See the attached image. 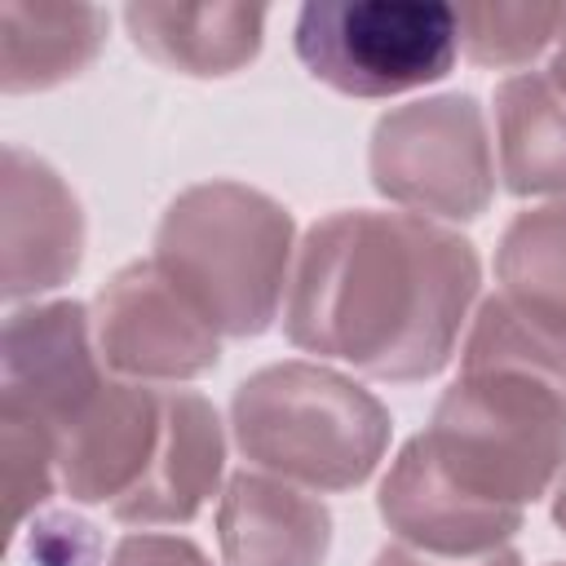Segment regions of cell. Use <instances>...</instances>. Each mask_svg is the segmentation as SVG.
<instances>
[{
	"instance_id": "cell-16",
	"label": "cell",
	"mask_w": 566,
	"mask_h": 566,
	"mask_svg": "<svg viewBox=\"0 0 566 566\" xmlns=\"http://www.w3.org/2000/svg\"><path fill=\"white\" fill-rule=\"evenodd\" d=\"M495 274L522 314L566 336V199L517 212L495 248Z\"/></svg>"
},
{
	"instance_id": "cell-6",
	"label": "cell",
	"mask_w": 566,
	"mask_h": 566,
	"mask_svg": "<svg viewBox=\"0 0 566 566\" xmlns=\"http://www.w3.org/2000/svg\"><path fill=\"white\" fill-rule=\"evenodd\" d=\"M292 44L318 84L345 97H394L455 66L460 27L442 0H310Z\"/></svg>"
},
{
	"instance_id": "cell-2",
	"label": "cell",
	"mask_w": 566,
	"mask_h": 566,
	"mask_svg": "<svg viewBox=\"0 0 566 566\" xmlns=\"http://www.w3.org/2000/svg\"><path fill=\"white\" fill-rule=\"evenodd\" d=\"M420 442L464 495L526 513L566 469V336L486 296Z\"/></svg>"
},
{
	"instance_id": "cell-12",
	"label": "cell",
	"mask_w": 566,
	"mask_h": 566,
	"mask_svg": "<svg viewBox=\"0 0 566 566\" xmlns=\"http://www.w3.org/2000/svg\"><path fill=\"white\" fill-rule=\"evenodd\" d=\"M217 544L226 566H323L332 513L310 486L239 469L217 504Z\"/></svg>"
},
{
	"instance_id": "cell-7",
	"label": "cell",
	"mask_w": 566,
	"mask_h": 566,
	"mask_svg": "<svg viewBox=\"0 0 566 566\" xmlns=\"http://www.w3.org/2000/svg\"><path fill=\"white\" fill-rule=\"evenodd\" d=\"M371 186L416 217L473 221L495 199V155L478 97L438 93L376 119L367 146Z\"/></svg>"
},
{
	"instance_id": "cell-22",
	"label": "cell",
	"mask_w": 566,
	"mask_h": 566,
	"mask_svg": "<svg viewBox=\"0 0 566 566\" xmlns=\"http://www.w3.org/2000/svg\"><path fill=\"white\" fill-rule=\"evenodd\" d=\"M553 522H557V531L566 535V478H562V486H557V495H553Z\"/></svg>"
},
{
	"instance_id": "cell-5",
	"label": "cell",
	"mask_w": 566,
	"mask_h": 566,
	"mask_svg": "<svg viewBox=\"0 0 566 566\" xmlns=\"http://www.w3.org/2000/svg\"><path fill=\"white\" fill-rule=\"evenodd\" d=\"M230 429L256 469L310 491H354L385 460L394 420L358 380L292 358L252 371L234 389Z\"/></svg>"
},
{
	"instance_id": "cell-9",
	"label": "cell",
	"mask_w": 566,
	"mask_h": 566,
	"mask_svg": "<svg viewBox=\"0 0 566 566\" xmlns=\"http://www.w3.org/2000/svg\"><path fill=\"white\" fill-rule=\"evenodd\" d=\"M106 385L93 336V310L44 301L13 310L0 336V411L40 424L53 442Z\"/></svg>"
},
{
	"instance_id": "cell-14",
	"label": "cell",
	"mask_w": 566,
	"mask_h": 566,
	"mask_svg": "<svg viewBox=\"0 0 566 566\" xmlns=\"http://www.w3.org/2000/svg\"><path fill=\"white\" fill-rule=\"evenodd\" d=\"M106 40V13L97 4H0V88L44 93L75 80Z\"/></svg>"
},
{
	"instance_id": "cell-8",
	"label": "cell",
	"mask_w": 566,
	"mask_h": 566,
	"mask_svg": "<svg viewBox=\"0 0 566 566\" xmlns=\"http://www.w3.org/2000/svg\"><path fill=\"white\" fill-rule=\"evenodd\" d=\"M97 354L111 371L142 385H177L217 367V327L172 287L155 261L115 270L93 301Z\"/></svg>"
},
{
	"instance_id": "cell-19",
	"label": "cell",
	"mask_w": 566,
	"mask_h": 566,
	"mask_svg": "<svg viewBox=\"0 0 566 566\" xmlns=\"http://www.w3.org/2000/svg\"><path fill=\"white\" fill-rule=\"evenodd\" d=\"M106 566H212L208 553L186 535H124Z\"/></svg>"
},
{
	"instance_id": "cell-10",
	"label": "cell",
	"mask_w": 566,
	"mask_h": 566,
	"mask_svg": "<svg viewBox=\"0 0 566 566\" xmlns=\"http://www.w3.org/2000/svg\"><path fill=\"white\" fill-rule=\"evenodd\" d=\"M0 208L4 301L62 287L84 261V212L57 168L22 146H4Z\"/></svg>"
},
{
	"instance_id": "cell-23",
	"label": "cell",
	"mask_w": 566,
	"mask_h": 566,
	"mask_svg": "<svg viewBox=\"0 0 566 566\" xmlns=\"http://www.w3.org/2000/svg\"><path fill=\"white\" fill-rule=\"evenodd\" d=\"M548 566H566V562H548Z\"/></svg>"
},
{
	"instance_id": "cell-3",
	"label": "cell",
	"mask_w": 566,
	"mask_h": 566,
	"mask_svg": "<svg viewBox=\"0 0 566 566\" xmlns=\"http://www.w3.org/2000/svg\"><path fill=\"white\" fill-rule=\"evenodd\" d=\"M226 433L190 389L106 380L57 438V482L128 526H186L217 495Z\"/></svg>"
},
{
	"instance_id": "cell-17",
	"label": "cell",
	"mask_w": 566,
	"mask_h": 566,
	"mask_svg": "<svg viewBox=\"0 0 566 566\" xmlns=\"http://www.w3.org/2000/svg\"><path fill=\"white\" fill-rule=\"evenodd\" d=\"M566 22V4H460V49L478 66H526L557 40Z\"/></svg>"
},
{
	"instance_id": "cell-21",
	"label": "cell",
	"mask_w": 566,
	"mask_h": 566,
	"mask_svg": "<svg viewBox=\"0 0 566 566\" xmlns=\"http://www.w3.org/2000/svg\"><path fill=\"white\" fill-rule=\"evenodd\" d=\"M548 80L566 93V22H562V31H557V53H553V66H548Z\"/></svg>"
},
{
	"instance_id": "cell-20",
	"label": "cell",
	"mask_w": 566,
	"mask_h": 566,
	"mask_svg": "<svg viewBox=\"0 0 566 566\" xmlns=\"http://www.w3.org/2000/svg\"><path fill=\"white\" fill-rule=\"evenodd\" d=\"M371 566H522V553L517 548H495V553H486V557H433V553H420V548H411V544H385L376 557H371Z\"/></svg>"
},
{
	"instance_id": "cell-4",
	"label": "cell",
	"mask_w": 566,
	"mask_h": 566,
	"mask_svg": "<svg viewBox=\"0 0 566 566\" xmlns=\"http://www.w3.org/2000/svg\"><path fill=\"white\" fill-rule=\"evenodd\" d=\"M150 261L217 336H261L292 283L296 221L265 190L199 181L164 208Z\"/></svg>"
},
{
	"instance_id": "cell-15",
	"label": "cell",
	"mask_w": 566,
	"mask_h": 566,
	"mask_svg": "<svg viewBox=\"0 0 566 566\" xmlns=\"http://www.w3.org/2000/svg\"><path fill=\"white\" fill-rule=\"evenodd\" d=\"M495 142L509 195H566V93L548 71H522L495 88Z\"/></svg>"
},
{
	"instance_id": "cell-13",
	"label": "cell",
	"mask_w": 566,
	"mask_h": 566,
	"mask_svg": "<svg viewBox=\"0 0 566 566\" xmlns=\"http://www.w3.org/2000/svg\"><path fill=\"white\" fill-rule=\"evenodd\" d=\"M124 27L133 44L195 80L243 71L261 53L265 9L261 4H128Z\"/></svg>"
},
{
	"instance_id": "cell-18",
	"label": "cell",
	"mask_w": 566,
	"mask_h": 566,
	"mask_svg": "<svg viewBox=\"0 0 566 566\" xmlns=\"http://www.w3.org/2000/svg\"><path fill=\"white\" fill-rule=\"evenodd\" d=\"M0 455H4V482H9V500H13V526L27 522L31 509H40L57 482V442L13 416V411H0Z\"/></svg>"
},
{
	"instance_id": "cell-11",
	"label": "cell",
	"mask_w": 566,
	"mask_h": 566,
	"mask_svg": "<svg viewBox=\"0 0 566 566\" xmlns=\"http://www.w3.org/2000/svg\"><path fill=\"white\" fill-rule=\"evenodd\" d=\"M380 522L398 535V544H411L433 557H486L504 548L517 531L522 517L517 509H495L473 495H464L424 451L420 433L402 442L394 455L380 495H376Z\"/></svg>"
},
{
	"instance_id": "cell-1",
	"label": "cell",
	"mask_w": 566,
	"mask_h": 566,
	"mask_svg": "<svg viewBox=\"0 0 566 566\" xmlns=\"http://www.w3.org/2000/svg\"><path fill=\"white\" fill-rule=\"evenodd\" d=\"M478 283L464 234L416 212L345 208L305 230L283 332L296 349L363 376L429 380L451 363Z\"/></svg>"
}]
</instances>
